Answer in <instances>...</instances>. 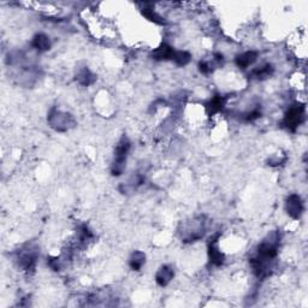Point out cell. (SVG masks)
I'll return each mask as SVG.
<instances>
[{
    "instance_id": "6da1fadb",
    "label": "cell",
    "mask_w": 308,
    "mask_h": 308,
    "mask_svg": "<svg viewBox=\"0 0 308 308\" xmlns=\"http://www.w3.org/2000/svg\"><path fill=\"white\" fill-rule=\"evenodd\" d=\"M280 231H272L260 242L257 248V254L249 260V264L258 278H265L270 275L271 264L278 255V248L281 243Z\"/></svg>"
},
{
    "instance_id": "7a4b0ae2",
    "label": "cell",
    "mask_w": 308,
    "mask_h": 308,
    "mask_svg": "<svg viewBox=\"0 0 308 308\" xmlns=\"http://www.w3.org/2000/svg\"><path fill=\"white\" fill-rule=\"evenodd\" d=\"M130 147L131 143L129 141V139L125 135H123L115 148V157H113L111 166V173L115 177H118V176H120L124 172L126 166V159H128Z\"/></svg>"
},
{
    "instance_id": "3957f363",
    "label": "cell",
    "mask_w": 308,
    "mask_h": 308,
    "mask_svg": "<svg viewBox=\"0 0 308 308\" xmlns=\"http://www.w3.org/2000/svg\"><path fill=\"white\" fill-rule=\"evenodd\" d=\"M205 230H206V222H205L204 215L194 218L193 220L183 225V231H181L183 242L190 243V242H195L202 238L205 235Z\"/></svg>"
},
{
    "instance_id": "277c9868",
    "label": "cell",
    "mask_w": 308,
    "mask_h": 308,
    "mask_svg": "<svg viewBox=\"0 0 308 308\" xmlns=\"http://www.w3.org/2000/svg\"><path fill=\"white\" fill-rule=\"evenodd\" d=\"M47 122L48 125L51 126L53 130L59 131V133H64L75 125V119L70 113L59 111V110L53 109L49 112L48 117H47Z\"/></svg>"
},
{
    "instance_id": "5b68a950",
    "label": "cell",
    "mask_w": 308,
    "mask_h": 308,
    "mask_svg": "<svg viewBox=\"0 0 308 308\" xmlns=\"http://www.w3.org/2000/svg\"><path fill=\"white\" fill-rule=\"evenodd\" d=\"M305 120V106L301 104H294L289 107L283 118L282 125L288 130L295 131Z\"/></svg>"
},
{
    "instance_id": "8992f818",
    "label": "cell",
    "mask_w": 308,
    "mask_h": 308,
    "mask_svg": "<svg viewBox=\"0 0 308 308\" xmlns=\"http://www.w3.org/2000/svg\"><path fill=\"white\" fill-rule=\"evenodd\" d=\"M39 253L38 249L33 248V247L29 246L28 248L22 249L18 253V265L21 268H23L24 271H33L35 268L36 261H38Z\"/></svg>"
},
{
    "instance_id": "52a82bcc",
    "label": "cell",
    "mask_w": 308,
    "mask_h": 308,
    "mask_svg": "<svg viewBox=\"0 0 308 308\" xmlns=\"http://www.w3.org/2000/svg\"><path fill=\"white\" fill-rule=\"evenodd\" d=\"M285 211L289 217H291L293 219H300L305 211L304 201H302L301 196L297 195V194L289 195L285 201Z\"/></svg>"
},
{
    "instance_id": "ba28073f",
    "label": "cell",
    "mask_w": 308,
    "mask_h": 308,
    "mask_svg": "<svg viewBox=\"0 0 308 308\" xmlns=\"http://www.w3.org/2000/svg\"><path fill=\"white\" fill-rule=\"evenodd\" d=\"M219 234H215L210 238L209 242V259L210 262L213 266H222L225 261V255L223 254L222 251L218 247V238Z\"/></svg>"
},
{
    "instance_id": "9c48e42d",
    "label": "cell",
    "mask_w": 308,
    "mask_h": 308,
    "mask_svg": "<svg viewBox=\"0 0 308 308\" xmlns=\"http://www.w3.org/2000/svg\"><path fill=\"white\" fill-rule=\"evenodd\" d=\"M173 276H175L173 268L168 265H163L155 273V282L158 283V285L166 286L173 280Z\"/></svg>"
},
{
    "instance_id": "30bf717a",
    "label": "cell",
    "mask_w": 308,
    "mask_h": 308,
    "mask_svg": "<svg viewBox=\"0 0 308 308\" xmlns=\"http://www.w3.org/2000/svg\"><path fill=\"white\" fill-rule=\"evenodd\" d=\"M176 49H173L172 47L168 46L166 44H163L162 46L158 47L157 49L153 51V58L155 60H172L176 56Z\"/></svg>"
},
{
    "instance_id": "8fae6325",
    "label": "cell",
    "mask_w": 308,
    "mask_h": 308,
    "mask_svg": "<svg viewBox=\"0 0 308 308\" xmlns=\"http://www.w3.org/2000/svg\"><path fill=\"white\" fill-rule=\"evenodd\" d=\"M258 59V52L257 51H247L244 53L239 54L236 57V65L241 69H247L251 65L254 64Z\"/></svg>"
},
{
    "instance_id": "7c38bea8",
    "label": "cell",
    "mask_w": 308,
    "mask_h": 308,
    "mask_svg": "<svg viewBox=\"0 0 308 308\" xmlns=\"http://www.w3.org/2000/svg\"><path fill=\"white\" fill-rule=\"evenodd\" d=\"M31 46H33V48H35L36 51L46 52L51 48L52 42L48 36L40 33V34H36V35L34 36L33 40H31Z\"/></svg>"
},
{
    "instance_id": "4fadbf2b",
    "label": "cell",
    "mask_w": 308,
    "mask_h": 308,
    "mask_svg": "<svg viewBox=\"0 0 308 308\" xmlns=\"http://www.w3.org/2000/svg\"><path fill=\"white\" fill-rule=\"evenodd\" d=\"M146 264V254L143 252L135 251L129 259V266L133 271H140Z\"/></svg>"
},
{
    "instance_id": "5bb4252c",
    "label": "cell",
    "mask_w": 308,
    "mask_h": 308,
    "mask_svg": "<svg viewBox=\"0 0 308 308\" xmlns=\"http://www.w3.org/2000/svg\"><path fill=\"white\" fill-rule=\"evenodd\" d=\"M76 80H77L78 83L82 84V86L88 87L95 82L96 77H95V75H94V73L88 69V68H83V69H81L77 72V75H76Z\"/></svg>"
},
{
    "instance_id": "9a60e30c",
    "label": "cell",
    "mask_w": 308,
    "mask_h": 308,
    "mask_svg": "<svg viewBox=\"0 0 308 308\" xmlns=\"http://www.w3.org/2000/svg\"><path fill=\"white\" fill-rule=\"evenodd\" d=\"M275 72V68L272 64H265L261 67L257 68L252 71V76L257 80H266V78L271 77Z\"/></svg>"
},
{
    "instance_id": "2e32d148",
    "label": "cell",
    "mask_w": 308,
    "mask_h": 308,
    "mask_svg": "<svg viewBox=\"0 0 308 308\" xmlns=\"http://www.w3.org/2000/svg\"><path fill=\"white\" fill-rule=\"evenodd\" d=\"M225 105V99L223 98V96H214V98H212L210 100V102L207 104V111H209L210 115H213V113H217L219 112L220 110L224 107Z\"/></svg>"
},
{
    "instance_id": "e0dca14e",
    "label": "cell",
    "mask_w": 308,
    "mask_h": 308,
    "mask_svg": "<svg viewBox=\"0 0 308 308\" xmlns=\"http://www.w3.org/2000/svg\"><path fill=\"white\" fill-rule=\"evenodd\" d=\"M173 62L178 65V67H184L190 62V53L187 51H177L176 56L173 58Z\"/></svg>"
},
{
    "instance_id": "ac0fdd59",
    "label": "cell",
    "mask_w": 308,
    "mask_h": 308,
    "mask_svg": "<svg viewBox=\"0 0 308 308\" xmlns=\"http://www.w3.org/2000/svg\"><path fill=\"white\" fill-rule=\"evenodd\" d=\"M92 238H93V234H92V231L89 230L88 226L87 225L81 226L80 231H78V239H80L81 243H83V244L88 243Z\"/></svg>"
},
{
    "instance_id": "d6986e66",
    "label": "cell",
    "mask_w": 308,
    "mask_h": 308,
    "mask_svg": "<svg viewBox=\"0 0 308 308\" xmlns=\"http://www.w3.org/2000/svg\"><path fill=\"white\" fill-rule=\"evenodd\" d=\"M143 15L146 16L147 18H148V20H151V21H153V22H155V23H162V18L159 17V16H158L157 14H155L154 12V10H151V9H143Z\"/></svg>"
}]
</instances>
